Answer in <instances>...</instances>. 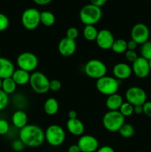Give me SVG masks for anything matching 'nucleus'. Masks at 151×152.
Here are the masks:
<instances>
[{
	"label": "nucleus",
	"instance_id": "1",
	"mask_svg": "<svg viewBox=\"0 0 151 152\" xmlns=\"http://www.w3.org/2000/svg\"><path fill=\"white\" fill-rule=\"evenodd\" d=\"M19 140L25 146L36 148L45 140L44 130L36 125L28 124L19 131Z\"/></svg>",
	"mask_w": 151,
	"mask_h": 152
},
{
	"label": "nucleus",
	"instance_id": "2",
	"mask_svg": "<svg viewBox=\"0 0 151 152\" xmlns=\"http://www.w3.org/2000/svg\"><path fill=\"white\" fill-rule=\"evenodd\" d=\"M102 16L101 7L90 3L83 6L79 11V19L84 25H95L101 20Z\"/></svg>",
	"mask_w": 151,
	"mask_h": 152
},
{
	"label": "nucleus",
	"instance_id": "3",
	"mask_svg": "<svg viewBox=\"0 0 151 152\" xmlns=\"http://www.w3.org/2000/svg\"><path fill=\"white\" fill-rule=\"evenodd\" d=\"M125 123V117L119 111H108L102 118V125L110 132H118Z\"/></svg>",
	"mask_w": 151,
	"mask_h": 152
},
{
	"label": "nucleus",
	"instance_id": "4",
	"mask_svg": "<svg viewBox=\"0 0 151 152\" xmlns=\"http://www.w3.org/2000/svg\"><path fill=\"white\" fill-rule=\"evenodd\" d=\"M45 134V140L51 146L57 147L64 143L66 138V133L62 126L53 124L47 127Z\"/></svg>",
	"mask_w": 151,
	"mask_h": 152
},
{
	"label": "nucleus",
	"instance_id": "5",
	"mask_svg": "<svg viewBox=\"0 0 151 152\" xmlns=\"http://www.w3.org/2000/svg\"><path fill=\"white\" fill-rule=\"evenodd\" d=\"M119 81L114 77L105 76L96 80V88L99 93L110 96L117 93L120 86Z\"/></svg>",
	"mask_w": 151,
	"mask_h": 152
},
{
	"label": "nucleus",
	"instance_id": "6",
	"mask_svg": "<svg viewBox=\"0 0 151 152\" xmlns=\"http://www.w3.org/2000/svg\"><path fill=\"white\" fill-rule=\"evenodd\" d=\"M29 83L32 90L39 94L47 93L50 90V80L45 74L39 71H34L30 74Z\"/></svg>",
	"mask_w": 151,
	"mask_h": 152
},
{
	"label": "nucleus",
	"instance_id": "7",
	"mask_svg": "<svg viewBox=\"0 0 151 152\" xmlns=\"http://www.w3.org/2000/svg\"><path fill=\"white\" fill-rule=\"evenodd\" d=\"M84 71L86 75L91 79L99 80L106 76L107 68L106 65L99 59H93L85 64Z\"/></svg>",
	"mask_w": 151,
	"mask_h": 152
},
{
	"label": "nucleus",
	"instance_id": "8",
	"mask_svg": "<svg viewBox=\"0 0 151 152\" xmlns=\"http://www.w3.org/2000/svg\"><path fill=\"white\" fill-rule=\"evenodd\" d=\"M40 13L37 9L30 7L25 10L21 16V22L24 28L28 31L36 29L40 25Z\"/></svg>",
	"mask_w": 151,
	"mask_h": 152
},
{
	"label": "nucleus",
	"instance_id": "9",
	"mask_svg": "<svg viewBox=\"0 0 151 152\" xmlns=\"http://www.w3.org/2000/svg\"><path fill=\"white\" fill-rule=\"evenodd\" d=\"M16 64L20 69L33 72L38 65V59L32 52H22L18 56Z\"/></svg>",
	"mask_w": 151,
	"mask_h": 152
},
{
	"label": "nucleus",
	"instance_id": "10",
	"mask_svg": "<svg viewBox=\"0 0 151 152\" xmlns=\"http://www.w3.org/2000/svg\"><path fill=\"white\" fill-rule=\"evenodd\" d=\"M147 94L143 88L138 86L129 88L125 93L127 102L135 105H143L147 102Z\"/></svg>",
	"mask_w": 151,
	"mask_h": 152
},
{
	"label": "nucleus",
	"instance_id": "11",
	"mask_svg": "<svg viewBox=\"0 0 151 152\" xmlns=\"http://www.w3.org/2000/svg\"><path fill=\"white\" fill-rule=\"evenodd\" d=\"M150 34L149 28L144 23L134 25L130 32L131 39L136 42L138 45H142L147 42L150 38Z\"/></svg>",
	"mask_w": 151,
	"mask_h": 152
},
{
	"label": "nucleus",
	"instance_id": "12",
	"mask_svg": "<svg viewBox=\"0 0 151 152\" xmlns=\"http://www.w3.org/2000/svg\"><path fill=\"white\" fill-rule=\"evenodd\" d=\"M132 64V71L138 78L144 79L149 76L150 70L148 60L142 56H139V58Z\"/></svg>",
	"mask_w": 151,
	"mask_h": 152
},
{
	"label": "nucleus",
	"instance_id": "13",
	"mask_svg": "<svg viewBox=\"0 0 151 152\" xmlns=\"http://www.w3.org/2000/svg\"><path fill=\"white\" fill-rule=\"evenodd\" d=\"M77 145L81 152H96L99 148V141L92 135H81Z\"/></svg>",
	"mask_w": 151,
	"mask_h": 152
},
{
	"label": "nucleus",
	"instance_id": "14",
	"mask_svg": "<svg viewBox=\"0 0 151 152\" xmlns=\"http://www.w3.org/2000/svg\"><path fill=\"white\" fill-rule=\"evenodd\" d=\"M115 39L112 32L107 29H102L99 31L96 42L98 47L102 50H110L112 48Z\"/></svg>",
	"mask_w": 151,
	"mask_h": 152
},
{
	"label": "nucleus",
	"instance_id": "15",
	"mask_svg": "<svg viewBox=\"0 0 151 152\" xmlns=\"http://www.w3.org/2000/svg\"><path fill=\"white\" fill-rule=\"evenodd\" d=\"M77 44L76 40L70 39L65 37L59 41L58 44V50L63 56H70L76 53Z\"/></svg>",
	"mask_w": 151,
	"mask_h": 152
},
{
	"label": "nucleus",
	"instance_id": "16",
	"mask_svg": "<svg viewBox=\"0 0 151 152\" xmlns=\"http://www.w3.org/2000/svg\"><path fill=\"white\" fill-rule=\"evenodd\" d=\"M132 73L133 71L131 67L124 62L115 64L113 68V77L118 80H124L130 78Z\"/></svg>",
	"mask_w": 151,
	"mask_h": 152
},
{
	"label": "nucleus",
	"instance_id": "17",
	"mask_svg": "<svg viewBox=\"0 0 151 152\" xmlns=\"http://www.w3.org/2000/svg\"><path fill=\"white\" fill-rule=\"evenodd\" d=\"M14 71V65L10 59L0 57V78L1 80L11 77Z\"/></svg>",
	"mask_w": 151,
	"mask_h": 152
},
{
	"label": "nucleus",
	"instance_id": "18",
	"mask_svg": "<svg viewBox=\"0 0 151 152\" xmlns=\"http://www.w3.org/2000/svg\"><path fill=\"white\" fill-rule=\"evenodd\" d=\"M67 129L74 136H81L84 132V125L78 118L68 119L66 124Z\"/></svg>",
	"mask_w": 151,
	"mask_h": 152
},
{
	"label": "nucleus",
	"instance_id": "19",
	"mask_svg": "<svg viewBox=\"0 0 151 152\" xmlns=\"http://www.w3.org/2000/svg\"><path fill=\"white\" fill-rule=\"evenodd\" d=\"M28 114L22 110H17L12 115V123L17 129H22L28 125Z\"/></svg>",
	"mask_w": 151,
	"mask_h": 152
},
{
	"label": "nucleus",
	"instance_id": "20",
	"mask_svg": "<svg viewBox=\"0 0 151 152\" xmlns=\"http://www.w3.org/2000/svg\"><path fill=\"white\" fill-rule=\"evenodd\" d=\"M123 102L124 101H123L122 96L116 93L107 96L105 105L109 111H118Z\"/></svg>",
	"mask_w": 151,
	"mask_h": 152
},
{
	"label": "nucleus",
	"instance_id": "21",
	"mask_svg": "<svg viewBox=\"0 0 151 152\" xmlns=\"http://www.w3.org/2000/svg\"><path fill=\"white\" fill-rule=\"evenodd\" d=\"M11 78L13 79V81L16 83L17 86H25V85L29 83L30 74L28 71L18 68L16 70L15 69Z\"/></svg>",
	"mask_w": 151,
	"mask_h": 152
},
{
	"label": "nucleus",
	"instance_id": "22",
	"mask_svg": "<svg viewBox=\"0 0 151 152\" xmlns=\"http://www.w3.org/2000/svg\"><path fill=\"white\" fill-rule=\"evenodd\" d=\"M59 105L56 98L50 97L45 101L44 104V111L47 115L53 116L59 111Z\"/></svg>",
	"mask_w": 151,
	"mask_h": 152
},
{
	"label": "nucleus",
	"instance_id": "23",
	"mask_svg": "<svg viewBox=\"0 0 151 152\" xmlns=\"http://www.w3.org/2000/svg\"><path fill=\"white\" fill-rule=\"evenodd\" d=\"M40 22L44 26L50 27L55 24L56 16L52 12L44 10L40 13Z\"/></svg>",
	"mask_w": 151,
	"mask_h": 152
},
{
	"label": "nucleus",
	"instance_id": "24",
	"mask_svg": "<svg viewBox=\"0 0 151 152\" xmlns=\"http://www.w3.org/2000/svg\"><path fill=\"white\" fill-rule=\"evenodd\" d=\"M98 30L95 25H85L83 30V36L87 41H96L98 35Z\"/></svg>",
	"mask_w": 151,
	"mask_h": 152
},
{
	"label": "nucleus",
	"instance_id": "25",
	"mask_svg": "<svg viewBox=\"0 0 151 152\" xmlns=\"http://www.w3.org/2000/svg\"><path fill=\"white\" fill-rule=\"evenodd\" d=\"M16 87H17V85L16 84V83L13 81V80L11 77L2 80L1 90L4 93L7 94V95L14 93L16 90Z\"/></svg>",
	"mask_w": 151,
	"mask_h": 152
},
{
	"label": "nucleus",
	"instance_id": "26",
	"mask_svg": "<svg viewBox=\"0 0 151 152\" xmlns=\"http://www.w3.org/2000/svg\"><path fill=\"white\" fill-rule=\"evenodd\" d=\"M111 50L115 53H124L127 50V42L123 39H115L113 44Z\"/></svg>",
	"mask_w": 151,
	"mask_h": 152
},
{
	"label": "nucleus",
	"instance_id": "27",
	"mask_svg": "<svg viewBox=\"0 0 151 152\" xmlns=\"http://www.w3.org/2000/svg\"><path fill=\"white\" fill-rule=\"evenodd\" d=\"M118 132L122 137L130 138L134 135L135 129L130 123H124Z\"/></svg>",
	"mask_w": 151,
	"mask_h": 152
},
{
	"label": "nucleus",
	"instance_id": "28",
	"mask_svg": "<svg viewBox=\"0 0 151 152\" xmlns=\"http://www.w3.org/2000/svg\"><path fill=\"white\" fill-rule=\"evenodd\" d=\"M141 54L142 57L144 58L147 60H150L151 59V41L148 40L147 42H144L142 45L141 47Z\"/></svg>",
	"mask_w": 151,
	"mask_h": 152
},
{
	"label": "nucleus",
	"instance_id": "29",
	"mask_svg": "<svg viewBox=\"0 0 151 152\" xmlns=\"http://www.w3.org/2000/svg\"><path fill=\"white\" fill-rule=\"evenodd\" d=\"M119 112L124 116V117H130L133 113V105L129 103L128 102H124L121 106L119 108Z\"/></svg>",
	"mask_w": 151,
	"mask_h": 152
},
{
	"label": "nucleus",
	"instance_id": "30",
	"mask_svg": "<svg viewBox=\"0 0 151 152\" xmlns=\"http://www.w3.org/2000/svg\"><path fill=\"white\" fill-rule=\"evenodd\" d=\"M9 102L8 95L4 93L2 90H0V111L5 109Z\"/></svg>",
	"mask_w": 151,
	"mask_h": 152
},
{
	"label": "nucleus",
	"instance_id": "31",
	"mask_svg": "<svg viewBox=\"0 0 151 152\" xmlns=\"http://www.w3.org/2000/svg\"><path fill=\"white\" fill-rule=\"evenodd\" d=\"M10 24L8 17L4 13H0V32L4 31L7 29Z\"/></svg>",
	"mask_w": 151,
	"mask_h": 152
},
{
	"label": "nucleus",
	"instance_id": "32",
	"mask_svg": "<svg viewBox=\"0 0 151 152\" xmlns=\"http://www.w3.org/2000/svg\"><path fill=\"white\" fill-rule=\"evenodd\" d=\"M79 35V32L76 27H70L66 31V37L70 39L76 40Z\"/></svg>",
	"mask_w": 151,
	"mask_h": 152
},
{
	"label": "nucleus",
	"instance_id": "33",
	"mask_svg": "<svg viewBox=\"0 0 151 152\" xmlns=\"http://www.w3.org/2000/svg\"><path fill=\"white\" fill-rule=\"evenodd\" d=\"M10 129L8 122L4 119H0V135H5Z\"/></svg>",
	"mask_w": 151,
	"mask_h": 152
},
{
	"label": "nucleus",
	"instance_id": "34",
	"mask_svg": "<svg viewBox=\"0 0 151 152\" xmlns=\"http://www.w3.org/2000/svg\"><path fill=\"white\" fill-rule=\"evenodd\" d=\"M125 55V58L128 62H134L136 59L139 58L137 53H136L135 50H127V51L124 53Z\"/></svg>",
	"mask_w": 151,
	"mask_h": 152
},
{
	"label": "nucleus",
	"instance_id": "35",
	"mask_svg": "<svg viewBox=\"0 0 151 152\" xmlns=\"http://www.w3.org/2000/svg\"><path fill=\"white\" fill-rule=\"evenodd\" d=\"M62 88V83L58 80H50V90L52 91H58Z\"/></svg>",
	"mask_w": 151,
	"mask_h": 152
},
{
	"label": "nucleus",
	"instance_id": "36",
	"mask_svg": "<svg viewBox=\"0 0 151 152\" xmlns=\"http://www.w3.org/2000/svg\"><path fill=\"white\" fill-rule=\"evenodd\" d=\"M25 145H24L23 142L20 140H16L12 143V148L14 151H21L24 149Z\"/></svg>",
	"mask_w": 151,
	"mask_h": 152
},
{
	"label": "nucleus",
	"instance_id": "37",
	"mask_svg": "<svg viewBox=\"0 0 151 152\" xmlns=\"http://www.w3.org/2000/svg\"><path fill=\"white\" fill-rule=\"evenodd\" d=\"M143 114L151 118V101H147L143 105Z\"/></svg>",
	"mask_w": 151,
	"mask_h": 152
},
{
	"label": "nucleus",
	"instance_id": "38",
	"mask_svg": "<svg viewBox=\"0 0 151 152\" xmlns=\"http://www.w3.org/2000/svg\"><path fill=\"white\" fill-rule=\"evenodd\" d=\"M107 1V0H90V4H93L95 6H97V7H102V6L105 5L106 4Z\"/></svg>",
	"mask_w": 151,
	"mask_h": 152
},
{
	"label": "nucleus",
	"instance_id": "39",
	"mask_svg": "<svg viewBox=\"0 0 151 152\" xmlns=\"http://www.w3.org/2000/svg\"><path fill=\"white\" fill-rule=\"evenodd\" d=\"M96 152H115L113 148L110 145H104L97 149Z\"/></svg>",
	"mask_w": 151,
	"mask_h": 152
},
{
	"label": "nucleus",
	"instance_id": "40",
	"mask_svg": "<svg viewBox=\"0 0 151 152\" xmlns=\"http://www.w3.org/2000/svg\"><path fill=\"white\" fill-rule=\"evenodd\" d=\"M138 44L133 39H130V41L127 42V50H135L137 48Z\"/></svg>",
	"mask_w": 151,
	"mask_h": 152
},
{
	"label": "nucleus",
	"instance_id": "41",
	"mask_svg": "<svg viewBox=\"0 0 151 152\" xmlns=\"http://www.w3.org/2000/svg\"><path fill=\"white\" fill-rule=\"evenodd\" d=\"M133 113L136 114H143V105H135V106H133Z\"/></svg>",
	"mask_w": 151,
	"mask_h": 152
},
{
	"label": "nucleus",
	"instance_id": "42",
	"mask_svg": "<svg viewBox=\"0 0 151 152\" xmlns=\"http://www.w3.org/2000/svg\"><path fill=\"white\" fill-rule=\"evenodd\" d=\"M33 1L38 5H47L50 4L53 0H33Z\"/></svg>",
	"mask_w": 151,
	"mask_h": 152
},
{
	"label": "nucleus",
	"instance_id": "43",
	"mask_svg": "<svg viewBox=\"0 0 151 152\" xmlns=\"http://www.w3.org/2000/svg\"><path fill=\"white\" fill-rule=\"evenodd\" d=\"M68 152H81L80 150L79 147L77 144H74V145H71L69 146L68 149Z\"/></svg>",
	"mask_w": 151,
	"mask_h": 152
},
{
	"label": "nucleus",
	"instance_id": "44",
	"mask_svg": "<svg viewBox=\"0 0 151 152\" xmlns=\"http://www.w3.org/2000/svg\"><path fill=\"white\" fill-rule=\"evenodd\" d=\"M77 116H78V114H77L76 111H75V110H70L68 112V117H69V119H76L77 118Z\"/></svg>",
	"mask_w": 151,
	"mask_h": 152
},
{
	"label": "nucleus",
	"instance_id": "45",
	"mask_svg": "<svg viewBox=\"0 0 151 152\" xmlns=\"http://www.w3.org/2000/svg\"><path fill=\"white\" fill-rule=\"evenodd\" d=\"M1 85H2V80L0 78V90H1Z\"/></svg>",
	"mask_w": 151,
	"mask_h": 152
},
{
	"label": "nucleus",
	"instance_id": "46",
	"mask_svg": "<svg viewBox=\"0 0 151 152\" xmlns=\"http://www.w3.org/2000/svg\"><path fill=\"white\" fill-rule=\"evenodd\" d=\"M148 62H149V67H150V72H151V59L150 60L148 61Z\"/></svg>",
	"mask_w": 151,
	"mask_h": 152
}]
</instances>
